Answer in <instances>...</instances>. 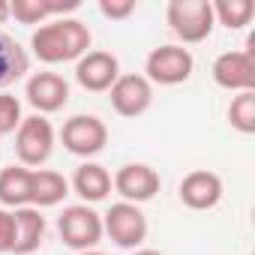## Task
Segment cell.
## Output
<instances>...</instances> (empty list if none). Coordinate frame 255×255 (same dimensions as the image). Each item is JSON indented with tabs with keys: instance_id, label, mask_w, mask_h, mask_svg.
<instances>
[{
	"instance_id": "cell-1",
	"label": "cell",
	"mask_w": 255,
	"mask_h": 255,
	"mask_svg": "<svg viewBox=\"0 0 255 255\" xmlns=\"http://www.w3.org/2000/svg\"><path fill=\"white\" fill-rule=\"evenodd\" d=\"M90 27L78 18H51L30 36V48L42 63H69L90 51Z\"/></svg>"
},
{
	"instance_id": "cell-10",
	"label": "cell",
	"mask_w": 255,
	"mask_h": 255,
	"mask_svg": "<svg viewBox=\"0 0 255 255\" xmlns=\"http://www.w3.org/2000/svg\"><path fill=\"white\" fill-rule=\"evenodd\" d=\"M108 99L120 117H141L153 105V84L144 75H120L111 84Z\"/></svg>"
},
{
	"instance_id": "cell-16",
	"label": "cell",
	"mask_w": 255,
	"mask_h": 255,
	"mask_svg": "<svg viewBox=\"0 0 255 255\" xmlns=\"http://www.w3.org/2000/svg\"><path fill=\"white\" fill-rule=\"evenodd\" d=\"M69 195V180L60 171L51 168H39L30 177V207L42 210V207H54Z\"/></svg>"
},
{
	"instance_id": "cell-20",
	"label": "cell",
	"mask_w": 255,
	"mask_h": 255,
	"mask_svg": "<svg viewBox=\"0 0 255 255\" xmlns=\"http://www.w3.org/2000/svg\"><path fill=\"white\" fill-rule=\"evenodd\" d=\"M228 123L234 126L237 132L252 135L255 132V90L237 93L228 105Z\"/></svg>"
},
{
	"instance_id": "cell-2",
	"label": "cell",
	"mask_w": 255,
	"mask_h": 255,
	"mask_svg": "<svg viewBox=\"0 0 255 255\" xmlns=\"http://www.w3.org/2000/svg\"><path fill=\"white\" fill-rule=\"evenodd\" d=\"M165 21H168L171 33L186 45L204 42L216 27L210 0H171L165 9Z\"/></svg>"
},
{
	"instance_id": "cell-21",
	"label": "cell",
	"mask_w": 255,
	"mask_h": 255,
	"mask_svg": "<svg viewBox=\"0 0 255 255\" xmlns=\"http://www.w3.org/2000/svg\"><path fill=\"white\" fill-rule=\"evenodd\" d=\"M9 18L21 24H45L51 21V3H45V0H12Z\"/></svg>"
},
{
	"instance_id": "cell-13",
	"label": "cell",
	"mask_w": 255,
	"mask_h": 255,
	"mask_svg": "<svg viewBox=\"0 0 255 255\" xmlns=\"http://www.w3.org/2000/svg\"><path fill=\"white\" fill-rule=\"evenodd\" d=\"M177 195L189 210H210L222 201V177L207 168H195L180 180Z\"/></svg>"
},
{
	"instance_id": "cell-12",
	"label": "cell",
	"mask_w": 255,
	"mask_h": 255,
	"mask_svg": "<svg viewBox=\"0 0 255 255\" xmlns=\"http://www.w3.org/2000/svg\"><path fill=\"white\" fill-rule=\"evenodd\" d=\"M27 102L36 108V114H54L69 102V84L57 72H33L24 87Z\"/></svg>"
},
{
	"instance_id": "cell-17",
	"label": "cell",
	"mask_w": 255,
	"mask_h": 255,
	"mask_svg": "<svg viewBox=\"0 0 255 255\" xmlns=\"http://www.w3.org/2000/svg\"><path fill=\"white\" fill-rule=\"evenodd\" d=\"M30 177L33 171L24 165H6L0 168V204L3 207H27L30 204Z\"/></svg>"
},
{
	"instance_id": "cell-24",
	"label": "cell",
	"mask_w": 255,
	"mask_h": 255,
	"mask_svg": "<svg viewBox=\"0 0 255 255\" xmlns=\"http://www.w3.org/2000/svg\"><path fill=\"white\" fill-rule=\"evenodd\" d=\"M15 243V216L9 210H0V255L12 252Z\"/></svg>"
},
{
	"instance_id": "cell-9",
	"label": "cell",
	"mask_w": 255,
	"mask_h": 255,
	"mask_svg": "<svg viewBox=\"0 0 255 255\" xmlns=\"http://www.w3.org/2000/svg\"><path fill=\"white\" fill-rule=\"evenodd\" d=\"M117 78H120V63L111 51L90 48L84 57L75 60V81L90 93H108Z\"/></svg>"
},
{
	"instance_id": "cell-6",
	"label": "cell",
	"mask_w": 255,
	"mask_h": 255,
	"mask_svg": "<svg viewBox=\"0 0 255 255\" xmlns=\"http://www.w3.org/2000/svg\"><path fill=\"white\" fill-rule=\"evenodd\" d=\"M102 231L120 249H141V243L147 240V216L141 213L138 204L117 201L102 216Z\"/></svg>"
},
{
	"instance_id": "cell-5",
	"label": "cell",
	"mask_w": 255,
	"mask_h": 255,
	"mask_svg": "<svg viewBox=\"0 0 255 255\" xmlns=\"http://www.w3.org/2000/svg\"><path fill=\"white\" fill-rule=\"evenodd\" d=\"M192 69H195V57L183 45H159L144 60V78L159 87H174L189 81Z\"/></svg>"
},
{
	"instance_id": "cell-3",
	"label": "cell",
	"mask_w": 255,
	"mask_h": 255,
	"mask_svg": "<svg viewBox=\"0 0 255 255\" xmlns=\"http://www.w3.org/2000/svg\"><path fill=\"white\" fill-rule=\"evenodd\" d=\"M57 234H60L63 246H69L75 252L96 249V243L105 234L102 231V216L90 204H69L57 216Z\"/></svg>"
},
{
	"instance_id": "cell-22",
	"label": "cell",
	"mask_w": 255,
	"mask_h": 255,
	"mask_svg": "<svg viewBox=\"0 0 255 255\" xmlns=\"http://www.w3.org/2000/svg\"><path fill=\"white\" fill-rule=\"evenodd\" d=\"M21 102L9 93H0V135H12L21 126Z\"/></svg>"
},
{
	"instance_id": "cell-19",
	"label": "cell",
	"mask_w": 255,
	"mask_h": 255,
	"mask_svg": "<svg viewBox=\"0 0 255 255\" xmlns=\"http://www.w3.org/2000/svg\"><path fill=\"white\" fill-rule=\"evenodd\" d=\"M210 6H213L216 24H222L228 30H243L255 15L252 0H219V3H210Z\"/></svg>"
},
{
	"instance_id": "cell-14",
	"label": "cell",
	"mask_w": 255,
	"mask_h": 255,
	"mask_svg": "<svg viewBox=\"0 0 255 255\" xmlns=\"http://www.w3.org/2000/svg\"><path fill=\"white\" fill-rule=\"evenodd\" d=\"M15 216V243H12V252L15 255H36V249L42 246L45 240V216L42 210L36 207H18L12 210Z\"/></svg>"
},
{
	"instance_id": "cell-4",
	"label": "cell",
	"mask_w": 255,
	"mask_h": 255,
	"mask_svg": "<svg viewBox=\"0 0 255 255\" xmlns=\"http://www.w3.org/2000/svg\"><path fill=\"white\" fill-rule=\"evenodd\" d=\"M54 141H57V135H54L51 120H45L42 114H30L15 129V156L24 168H36L51 159Z\"/></svg>"
},
{
	"instance_id": "cell-8",
	"label": "cell",
	"mask_w": 255,
	"mask_h": 255,
	"mask_svg": "<svg viewBox=\"0 0 255 255\" xmlns=\"http://www.w3.org/2000/svg\"><path fill=\"white\" fill-rule=\"evenodd\" d=\"M111 186L117 189V195L129 204H144L150 198H156L162 180L159 171L150 168L147 162H126L117 168V174L111 177Z\"/></svg>"
},
{
	"instance_id": "cell-18",
	"label": "cell",
	"mask_w": 255,
	"mask_h": 255,
	"mask_svg": "<svg viewBox=\"0 0 255 255\" xmlns=\"http://www.w3.org/2000/svg\"><path fill=\"white\" fill-rule=\"evenodd\" d=\"M30 69V57L27 51L9 36V33H0V87H9L18 78H24Z\"/></svg>"
},
{
	"instance_id": "cell-7",
	"label": "cell",
	"mask_w": 255,
	"mask_h": 255,
	"mask_svg": "<svg viewBox=\"0 0 255 255\" xmlns=\"http://www.w3.org/2000/svg\"><path fill=\"white\" fill-rule=\"evenodd\" d=\"M60 141L63 147L72 153V156H96L105 150L108 144V126L102 117L96 114H75L63 123V129H60Z\"/></svg>"
},
{
	"instance_id": "cell-27",
	"label": "cell",
	"mask_w": 255,
	"mask_h": 255,
	"mask_svg": "<svg viewBox=\"0 0 255 255\" xmlns=\"http://www.w3.org/2000/svg\"><path fill=\"white\" fill-rule=\"evenodd\" d=\"M78 255H105V252H99V249H87V252H78Z\"/></svg>"
},
{
	"instance_id": "cell-26",
	"label": "cell",
	"mask_w": 255,
	"mask_h": 255,
	"mask_svg": "<svg viewBox=\"0 0 255 255\" xmlns=\"http://www.w3.org/2000/svg\"><path fill=\"white\" fill-rule=\"evenodd\" d=\"M132 255H162V252L159 249H135Z\"/></svg>"
},
{
	"instance_id": "cell-25",
	"label": "cell",
	"mask_w": 255,
	"mask_h": 255,
	"mask_svg": "<svg viewBox=\"0 0 255 255\" xmlns=\"http://www.w3.org/2000/svg\"><path fill=\"white\" fill-rule=\"evenodd\" d=\"M9 18V0H0V24Z\"/></svg>"
},
{
	"instance_id": "cell-15",
	"label": "cell",
	"mask_w": 255,
	"mask_h": 255,
	"mask_svg": "<svg viewBox=\"0 0 255 255\" xmlns=\"http://www.w3.org/2000/svg\"><path fill=\"white\" fill-rule=\"evenodd\" d=\"M72 189H75V195H78L84 204H96V201L108 198V192H111L114 186H111V174H108L105 165H99V162H84V165H78L75 174H72Z\"/></svg>"
},
{
	"instance_id": "cell-23",
	"label": "cell",
	"mask_w": 255,
	"mask_h": 255,
	"mask_svg": "<svg viewBox=\"0 0 255 255\" xmlns=\"http://www.w3.org/2000/svg\"><path fill=\"white\" fill-rule=\"evenodd\" d=\"M99 12L111 21H123L135 12V0H99Z\"/></svg>"
},
{
	"instance_id": "cell-11",
	"label": "cell",
	"mask_w": 255,
	"mask_h": 255,
	"mask_svg": "<svg viewBox=\"0 0 255 255\" xmlns=\"http://www.w3.org/2000/svg\"><path fill=\"white\" fill-rule=\"evenodd\" d=\"M210 72L222 90H234V93L255 90V57L249 51H222L213 60Z\"/></svg>"
}]
</instances>
